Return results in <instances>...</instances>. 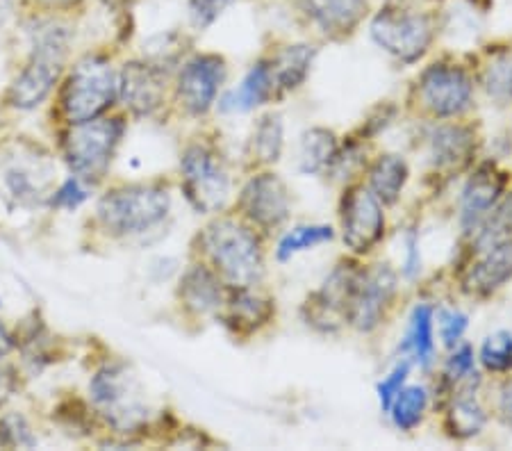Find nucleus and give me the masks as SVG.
<instances>
[{
	"mask_svg": "<svg viewBox=\"0 0 512 451\" xmlns=\"http://www.w3.org/2000/svg\"><path fill=\"white\" fill-rule=\"evenodd\" d=\"M203 246L214 267L233 285H255L264 274L258 237L235 219H219L205 228Z\"/></svg>",
	"mask_w": 512,
	"mask_h": 451,
	"instance_id": "nucleus-1",
	"label": "nucleus"
},
{
	"mask_svg": "<svg viewBox=\"0 0 512 451\" xmlns=\"http://www.w3.org/2000/svg\"><path fill=\"white\" fill-rule=\"evenodd\" d=\"M92 399L114 429L135 431L148 420L146 395L126 365H105L92 381Z\"/></svg>",
	"mask_w": 512,
	"mask_h": 451,
	"instance_id": "nucleus-2",
	"label": "nucleus"
},
{
	"mask_svg": "<svg viewBox=\"0 0 512 451\" xmlns=\"http://www.w3.org/2000/svg\"><path fill=\"white\" fill-rule=\"evenodd\" d=\"M335 237L330 226H296L278 244V260H292L303 251H312L315 246L330 242Z\"/></svg>",
	"mask_w": 512,
	"mask_h": 451,
	"instance_id": "nucleus-29",
	"label": "nucleus"
},
{
	"mask_svg": "<svg viewBox=\"0 0 512 451\" xmlns=\"http://www.w3.org/2000/svg\"><path fill=\"white\" fill-rule=\"evenodd\" d=\"M421 269V258H419V240L415 233H410L406 237V267H403V272L406 276H415Z\"/></svg>",
	"mask_w": 512,
	"mask_h": 451,
	"instance_id": "nucleus-39",
	"label": "nucleus"
},
{
	"mask_svg": "<svg viewBox=\"0 0 512 451\" xmlns=\"http://www.w3.org/2000/svg\"><path fill=\"white\" fill-rule=\"evenodd\" d=\"M483 85L485 92L497 103L506 105L512 101V53L497 55L487 64L483 73Z\"/></svg>",
	"mask_w": 512,
	"mask_h": 451,
	"instance_id": "nucleus-31",
	"label": "nucleus"
},
{
	"mask_svg": "<svg viewBox=\"0 0 512 451\" xmlns=\"http://www.w3.org/2000/svg\"><path fill=\"white\" fill-rule=\"evenodd\" d=\"M474 82L465 69L453 64H433L419 78V101L437 119L458 117L469 110Z\"/></svg>",
	"mask_w": 512,
	"mask_h": 451,
	"instance_id": "nucleus-8",
	"label": "nucleus"
},
{
	"mask_svg": "<svg viewBox=\"0 0 512 451\" xmlns=\"http://www.w3.org/2000/svg\"><path fill=\"white\" fill-rule=\"evenodd\" d=\"M487 415L478 401L474 388H460L451 399L447 410V431L453 438L467 440L483 431Z\"/></svg>",
	"mask_w": 512,
	"mask_h": 451,
	"instance_id": "nucleus-26",
	"label": "nucleus"
},
{
	"mask_svg": "<svg viewBox=\"0 0 512 451\" xmlns=\"http://www.w3.org/2000/svg\"><path fill=\"white\" fill-rule=\"evenodd\" d=\"M169 192L162 187H126L98 203V219L107 231L135 235L151 231L169 215Z\"/></svg>",
	"mask_w": 512,
	"mask_h": 451,
	"instance_id": "nucleus-3",
	"label": "nucleus"
},
{
	"mask_svg": "<svg viewBox=\"0 0 512 451\" xmlns=\"http://www.w3.org/2000/svg\"><path fill=\"white\" fill-rule=\"evenodd\" d=\"M253 153L258 155V160L264 164H271L280 158L283 153V123L278 117L269 114L264 117L253 135Z\"/></svg>",
	"mask_w": 512,
	"mask_h": 451,
	"instance_id": "nucleus-30",
	"label": "nucleus"
},
{
	"mask_svg": "<svg viewBox=\"0 0 512 451\" xmlns=\"http://www.w3.org/2000/svg\"><path fill=\"white\" fill-rule=\"evenodd\" d=\"M431 160L437 169H460L474 155V133L458 123L437 126L431 137Z\"/></svg>",
	"mask_w": 512,
	"mask_h": 451,
	"instance_id": "nucleus-20",
	"label": "nucleus"
},
{
	"mask_svg": "<svg viewBox=\"0 0 512 451\" xmlns=\"http://www.w3.org/2000/svg\"><path fill=\"white\" fill-rule=\"evenodd\" d=\"M119 94V78L110 62L85 57L71 71L62 94V108L71 123H85L110 108Z\"/></svg>",
	"mask_w": 512,
	"mask_h": 451,
	"instance_id": "nucleus-4",
	"label": "nucleus"
},
{
	"mask_svg": "<svg viewBox=\"0 0 512 451\" xmlns=\"http://www.w3.org/2000/svg\"><path fill=\"white\" fill-rule=\"evenodd\" d=\"M506 192V176L494 167V164H483L476 169V174L467 180L462 190L460 201V221L467 233L478 231L483 221L492 215L499 201Z\"/></svg>",
	"mask_w": 512,
	"mask_h": 451,
	"instance_id": "nucleus-14",
	"label": "nucleus"
},
{
	"mask_svg": "<svg viewBox=\"0 0 512 451\" xmlns=\"http://www.w3.org/2000/svg\"><path fill=\"white\" fill-rule=\"evenodd\" d=\"M371 39L396 60L412 64L433 44V23L426 14L385 7L371 21Z\"/></svg>",
	"mask_w": 512,
	"mask_h": 451,
	"instance_id": "nucleus-5",
	"label": "nucleus"
},
{
	"mask_svg": "<svg viewBox=\"0 0 512 451\" xmlns=\"http://www.w3.org/2000/svg\"><path fill=\"white\" fill-rule=\"evenodd\" d=\"M183 190L198 212H214L226 203L230 178L224 162L208 146H189L180 162Z\"/></svg>",
	"mask_w": 512,
	"mask_h": 451,
	"instance_id": "nucleus-7",
	"label": "nucleus"
},
{
	"mask_svg": "<svg viewBox=\"0 0 512 451\" xmlns=\"http://www.w3.org/2000/svg\"><path fill=\"white\" fill-rule=\"evenodd\" d=\"M401 351L410 354L421 367H431L435 356V315L433 308L426 303H419L412 310Z\"/></svg>",
	"mask_w": 512,
	"mask_h": 451,
	"instance_id": "nucleus-25",
	"label": "nucleus"
},
{
	"mask_svg": "<svg viewBox=\"0 0 512 451\" xmlns=\"http://www.w3.org/2000/svg\"><path fill=\"white\" fill-rule=\"evenodd\" d=\"M512 278V240L503 237L492 244L478 246V258L465 274V290L478 297L497 292Z\"/></svg>",
	"mask_w": 512,
	"mask_h": 451,
	"instance_id": "nucleus-15",
	"label": "nucleus"
},
{
	"mask_svg": "<svg viewBox=\"0 0 512 451\" xmlns=\"http://www.w3.org/2000/svg\"><path fill=\"white\" fill-rule=\"evenodd\" d=\"M499 415H501L503 424L510 426V429H512V381H508V383L501 388V395H499Z\"/></svg>",
	"mask_w": 512,
	"mask_h": 451,
	"instance_id": "nucleus-40",
	"label": "nucleus"
},
{
	"mask_svg": "<svg viewBox=\"0 0 512 451\" xmlns=\"http://www.w3.org/2000/svg\"><path fill=\"white\" fill-rule=\"evenodd\" d=\"M119 96L132 112L151 114L162 103V78L146 64H128L119 76Z\"/></svg>",
	"mask_w": 512,
	"mask_h": 451,
	"instance_id": "nucleus-18",
	"label": "nucleus"
},
{
	"mask_svg": "<svg viewBox=\"0 0 512 451\" xmlns=\"http://www.w3.org/2000/svg\"><path fill=\"white\" fill-rule=\"evenodd\" d=\"M408 176V162L401 155H381L369 169V190L383 205H394L408 183Z\"/></svg>",
	"mask_w": 512,
	"mask_h": 451,
	"instance_id": "nucleus-24",
	"label": "nucleus"
},
{
	"mask_svg": "<svg viewBox=\"0 0 512 451\" xmlns=\"http://www.w3.org/2000/svg\"><path fill=\"white\" fill-rule=\"evenodd\" d=\"M481 363L497 374L512 372V333L499 331L490 335L481 347Z\"/></svg>",
	"mask_w": 512,
	"mask_h": 451,
	"instance_id": "nucleus-32",
	"label": "nucleus"
},
{
	"mask_svg": "<svg viewBox=\"0 0 512 451\" xmlns=\"http://www.w3.org/2000/svg\"><path fill=\"white\" fill-rule=\"evenodd\" d=\"M408 374H410V360L406 358V360H401V363L385 376L381 385H378V399H381V408L385 410V413L390 410L396 395H399V392L403 390V385H406Z\"/></svg>",
	"mask_w": 512,
	"mask_h": 451,
	"instance_id": "nucleus-34",
	"label": "nucleus"
},
{
	"mask_svg": "<svg viewBox=\"0 0 512 451\" xmlns=\"http://www.w3.org/2000/svg\"><path fill=\"white\" fill-rule=\"evenodd\" d=\"M303 12L326 35H349L367 12V0H301Z\"/></svg>",
	"mask_w": 512,
	"mask_h": 451,
	"instance_id": "nucleus-17",
	"label": "nucleus"
},
{
	"mask_svg": "<svg viewBox=\"0 0 512 451\" xmlns=\"http://www.w3.org/2000/svg\"><path fill=\"white\" fill-rule=\"evenodd\" d=\"M180 297H183L185 306L196 315L217 313V310L224 308L226 303V292L224 287H221V281L210 272V269H205L201 265H194L183 276Z\"/></svg>",
	"mask_w": 512,
	"mask_h": 451,
	"instance_id": "nucleus-22",
	"label": "nucleus"
},
{
	"mask_svg": "<svg viewBox=\"0 0 512 451\" xmlns=\"http://www.w3.org/2000/svg\"><path fill=\"white\" fill-rule=\"evenodd\" d=\"M10 347H12L10 335H7V333H5V328L0 326V356H5L7 351H10Z\"/></svg>",
	"mask_w": 512,
	"mask_h": 451,
	"instance_id": "nucleus-41",
	"label": "nucleus"
},
{
	"mask_svg": "<svg viewBox=\"0 0 512 451\" xmlns=\"http://www.w3.org/2000/svg\"><path fill=\"white\" fill-rule=\"evenodd\" d=\"M62 60L44 55H32V62L19 73L10 87V105L19 110H32L51 94L57 76H60Z\"/></svg>",
	"mask_w": 512,
	"mask_h": 451,
	"instance_id": "nucleus-16",
	"label": "nucleus"
},
{
	"mask_svg": "<svg viewBox=\"0 0 512 451\" xmlns=\"http://www.w3.org/2000/svg\"><path fill=\"white\" fill-rule=\"evenodd\" d=\"M394 294L396 274L390 267L376 265L371 269H360L349 303V324L360 333L376 331L383 324L387 308L392 306Z\"/></svg>",
	"mask_w": 512,
	"mask_h": 451,
	"instance_id": "nucleus-10",
	"label": "nucleus"
},
{
	"mask_svg": "<svg viewBox=\"0 0 512 451\" xmlns=\"http://www.w3.org/2000/svg\"><path fill=\"white\" fill-rule=\"evenodd\" d=\"M360 269L355 265H337L324 285L312 292L303 306L305 322L321 333H335L349 322V303Z\"/></svg>",
	"mask_w": 512,
	"mask_h": 451,
	"instance_id": "nucleus-9",
	"label": "nucleus"
},
{
	"mask_svg": "<svg viewBox=\"0 0 512 451\" xmlns=\"http://www.w3.org/2000/svg\"><path fill=\"white\" fill-rule=\"evenodd\" d=\"M385 235L383 203L365 187H351L342 199V237L353 253H369Z\"/></svg>",
	"mask_w": 512,
	"mask_h": 451,
	"instance_id": "nucleus-11",
	"label": "nucleus"
},
{
	"mask_svg": "<svg viewBox=\"0 0 512 451\" xmlns=\"http://www.w3.org/2000/svg\"><path fill=\"white\" fill-rule=\"evenodd\" d=\"M447 376L460 388H476L481 376L476 372V356L469 344H462L453 351L447 363Z\"/></svg>",
	"mask_w": 512,
	"mask_h": 451,
	"instance_id": "nucleus-33",
	"label": "nucleus"
},
{
	"mask_svg": "<svg viewBox=\"0 0 512 451\" xmlns=\"http://www.w3.org/2000/svg\"><path fill=\"white\" fill-rule=\"evenodd\" d=\"M233 3V0H192L189 3V14H192V21L196 28H210L214 21L224 14L226 7Z\"/></svg>",
	"mask_w": 512,
	"mask_h": 451,
	"instance_id": "nucleus-36",
	"label": "nucleus"
},
{
	"mask_svg": "<svg viewBox=\"0 0 512 451\" xmlns=\"http://www.w3.org/2000/svg\"><path fill=\"white\" fill-rule=\"evenodd\" d=\"M226 80V62L219 55H198L185 64L178 80V96L187 112L205 114Z\"/></svg>",
	"mask_w": 512,
	"mask_h": 451,
	"instance_id": "nucleus-13",
	"label": "nucleus"
},
{
	"mask_svg": "<svg viewBox=\"0 0 512 451\" xmlns=\"http://www.w3.org/2000/svg\"><path fill=\"white\" fill-rule=\"evenodd\" d=\"M3 438L7 445L14 447H35V436L30 433V426L26 424V420L19 415H10L3 420Z\"/></svg>",
	"mask_w": 512,
	"mask_h": 451,
	"instance_id": "nucleus-37",
	"label": "nucleus"
},
{
	"mask_svg": "<svg viewBox=\"0 0 512 451\" xmlns=\"http://www.w3.org/2000/svg\"><path fill=\"white\" fill-rule=\"evenodd\" d=\"M239 208L258 228L274 231L289 217V192L276 174H260L246 183Z\"/></svg>",
	"mask_w": 512,
	"mask_h": 451,
	"instance_id": "nucleus-12",
	"label": "nucleus"
},
{
	"mask_svg": "<svg viewBox=\"0 0 512 451\" xmlns=\"http://www.w3.org/2000/svg\"><path fill=\"white\" fill-rule=\"evenodd\" d=\"M428 410V392L421 385H403V390L396 395L387 413L392 415L396 429L412 431L424 422Z\"/></svg>",
	"mask_w": 512,
	"mask_h": 451,
	"instance_id": "nucleus-28",
	"label": "nucleus"
},
{
	"mask_svg": "<svg viewBox=\"0 0 512 451\" xmlns=\"http://www.w3.org/2000/svg\"><path fill=\"white\" fill-rule=\"evenodd\" d=\"M121 135V119H92L85 123H73V130L66 137V160H69L78 178H101L112 160Z\"/></svg>",
	"mask_w": 512,
	"mask_h": 451,
	"instance_id": "nucleus-6",
	"label": "nucleus"
},
{
	"mask_svg": "<svg viewBox=\"0 0 512 451\" xmlns=\"http://www.w3.org/2000/svg\"><path fill=\"white\" fill-rule=\"evenodd\" d=\"M0 3H3V0H0Z\"/></svg>",
	"mask_w": 512,
	"mask_h": 451,
	"instance_id": "nucleus-42",
	"label": "nucleus"
},
{
	"mask_svg": "<svg viewBox=\"0 0 512 451\" xmlns=\"http://www.w3.org/2000/svg\"><path fill=\"white\" fill-rule=\"evenodd\" d=\"M337 158V137L333 130L312 128L301 137L299 169L301 174H321Z\"/></svg>",
	"mask_w": 512,
	"mask_h": 451,
	"instance_id": "nucleus-27",
	"label": "nucleus"
},
{
	"mask_svg": "<svg viewBox=\"0 0 512 451\" xmlns=\"http://www.w3.org/2000/svg\"><path fill=\"white\" fill-rule=\"evenodd\" d=\"M87 192L82 190L80 180L78 178H71L66 180V183L62 185V190L57 192V196L53 199L55 205H62V208H78V205L85 201Z\"/></svg>",
	"mask_w": 512,
	"mask_h": 451,
	"instance_id": "nucleus-38",
	"label": "nucleus"
},
{
	"mask_svg": "<svg viewBox=\"0 0 512 451\" xmlns=\"http://www.w3.org/2000/svg\"><path fill=\"white\" fill-rule=\"evenodd\" d=\"M315 48L296 44L287 46L280 51L271 62V73H274V85H276V96L292 92V89L301 87L308 73L312 69V62H315Z\"/></svg>",
	"mask_w": 512,
	"mask_h": 451,
	"instance_id": "nucleus-23",
	"label": "nucleus"
},
{
	"mask_svg": "<svg viewBox=\"0 0 512 451\" xmlns=\"http://www.w3.org/2000/svg\"><path fill=\"white\" fill-rule=\"evenodd\" d=\"M276 96L274 73H271V62L260 60L255 67L246 73L242 85L233 92H228L221 101L224 112H249L253 108L269 103Z\"/></svg>",
	"mask_w": 512,
	"mask_h": 451,
	"instance_id": "nucleus-21",
	"label": "nucleus"
},
{
	"mask_svg": "<svg viewBox=\"0 0 512 451\" xmlns=\"http://www.w3.org/2000/svg\"><path fill=\"white\" fill-rule=\"evenodd\" d=\"M437 322H440V338L442 342L447 344L449 349L458 347L462 335L467 331V315L460 313V310H442L440 317H437Z\"/></svg>",
	"mask_w": 512,
	"mask_h": 451,
	"instance_id": "nucleus-35",
	"label": "nucleus"
},
{
	"mask_svg": "<svg viewBox=\"0 0 512 451\" xmlns=\"http://www.w3.org/2000/svg\"><path fill=\"white\" fill-rule=\"evenodd\" d=\"M226 322L237 333H253L264 326L274 315V306L260 292H253L251 285H235L226 294Z\"/></svg>",
	"mask_w": 512,
	"mask_h": 451,
	"instance_id": "nucleus-19",
	"label": "nucleus"
}]
</instances>
